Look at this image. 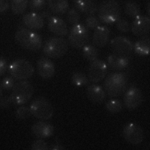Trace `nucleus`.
<instances>
[{
    "mask_svg": "<svg viewBox=\"0 0 150 150\" xmlns=\"http://www.w3.org/2000/svg\"><path fill=\"white\" fill-rule=\"evenodd\" d=\"M110 45L113 48L116 54L122 56H130L133 52V43L132 41L124 36H117L110 40Z\"/></svg>",
    "mask_w": 150,
    "mask_h": 150,
    "instance_id": "f8f14e48",
    "label": "nucleus"
},
{
    "mask_svg": "<svg viewBox=\"0 0 150 150\" xmlns=\"http://www.w3.org/2000/svg\"><path fill=\"white\" fill-rule=\"evenodd\" d=\"M2 94H3V89H2L1 85H0V97L2 96Z\"/></svg>",
    "mask_w": 150,
    "mask_h": 150,
    "instance_id": "79ce46f5",
    "label": "nucleus"
},
{
    "mask_svg": "<svg viewBox=\"0 0 150 150\" xmlns=\"http://www.w3.org/2000/svg\"><path fill=\"white\" fill-rule=\"evenodd\" d=\"M40 15H41V17H42L43 19H44V18L49 19L50 17H51V11L48 10V9L44 10V8H43L42 10H41V12H40Z\"/></svg>",
    "mask_w": 150,
    "mask_h": 150,
    "instance_id": "58836bf2",
    "label": "nucleus"
},
{
    "mask_svg": "<svg viewBox=\"0 0 150 150\" xmlns=\"http://www.w3.org/2000/svg\"><path fill=\"white\" fill-rule=\"evenodd\" d=\"M87 97L91 102L94 104H101L104 102L105 98L107 97L105 93V90L101 86L96 85V83L92 84V85L87 86L86 89Z\"/></svg>",
    "mask_w": 150,
    "mask_h": 150,
    "instance_id": "6ab92c4d",
    "label": "nucleus"
},
{
    "mask_svg": "<svg viewBox=\"0 0 150 150\" xmlns=\"http://www.w3.org/2000/svg\"><path fill=\"white\" fill-rule=\"evenodd\" d=\"M10 98L12 104L14 105H24L30 101L34 93V88L32 84L27 80H19L14 84L13 88L11 89Z\"/></svg>",
    "mask_w": 150,
    "mask_h": 150,
    "instance_id": "7ed1b4c3",
    "label": "nucleus"
},
{
    "mask_svg": "<svg viewBox=\"0 0 150 150\" xmlns=\"http://www.w3.org/2000/svg\"><path fill=\"white\" fill-rule=\"evenodd\" d=\"M86 27L89 29H95L96 27H98L100 25V21L98 18H96L94 15H89L85 20Z\"/></svg>",
    "mask_w": 150,
    "mask_h": 150,
    "instance_id": "f704fd0d",
    "label": "nucleus"
},
{
    "mask_svg": "<svg viewBox=\"0 0 150 150\" xmlns=\"http://www.w3.org/2000/svg\"><path fill=\"white\" fill-rule=\"evenodd\" d=\"M107 64L114 71H121L128 67L129 64V57L122 56V55L112 53L107 57Z\"/></svg>",
    "mask_w": 150,
    "mask_h": 150,
    "instance_id": "aec40b11",
    "label": "nucleus"
},
{
    "mask_svg": "<svg viewBox=\"0 0 150 150\" xmlns=\"http://www.w3.org/2000/svg\"><path fill=\"white\" fill-rule=\"evenodd\" d=\"M143 102V94L137 86L131 85L124 92L123 104L127 109L133 110L139 107Z\"/></svg>",
    "mask_w": 150,
    "mask_h": 150,
    "instance_id": "1a4fd4ad",
    "label": "nucleus"
},
{
    "mask_svg": "<svg viewBox=\"0 0 150 150\" xmlns=\"http://www.w3.org/2000/svg\"><path fill=\"white\" fill-rule=\"evenodd\" d=\"M46 5V0H29V6L32 11H41Z\"/></svg>",
    "mask_w": 150,
    "mask_h": 150,
    "instance_id": "2f4dec72",
    "label": "nucleus"
},
{
    "mask_svg": "<svg viewBox=\"0 0 150 150\" xmlns=\"http://www.w3.org/2000/svg\"><path fill=\"white\" fill-rule=\"evenodd\" d=\"M8 70V62L4 57H0V76H2Z\"/></svg>",
    "mask_w": 150,
    "mask_h": 150,
    "instance_id": "e433bc0d",
    "label": "nucleus"
},
{
    "mask_svg": "<svg viewBox=\"0 0 150 150\" xmlns=\"http://www.w3.org/2000/svg\"><path fill=\"white\" fill-rule=\"evenodd\" d=\"M150 6H149V2H147V8H146V10H147V16H149L150 15Z\"/></svg>",
    "mask_w": 150,
    "mask_h": 150,
    "instance_id": "a19ab883",
    "label": "nucleus"
},
{
    "mask_svg": "<svg viewBox=\"0 0 150 150\" xmlns=\"http://www.w3.org/2000/svg\"><path fill=\"white\" fill-rule=\"evenodd\" d=\"M83 49H82V55L83 57L85 58L86 60L88 61L92 62L94 60L98 59V55H99V52L94 45H84Z\"/></svg>",
    "mask_w": 150,
    "mask_h": 150,
    "instance_id": "393cba45",
    "label": "nucleus"
},
{
    "mask_svg": "<svg viewBox=\"0 0 150 150\" xmlns=\"http://www.w3.org/2000/svg\"><path fill=\"white\" fill-rule=\"evenodd\" d=\"M106 109L109 111L110 113H113V114H116V113L120 112L122 109V103L120 100L118 99H111V100L108 101L106 103Z\"/></svg>",
    "mask_w": 150,
    "mask_h": 150,
    "instance_id": "cd10ccee",
    "label": "nucleus"
},
{
    "mask_svg": "<svg viewBox=\"0 0 150 150\" xmlns=\"http://www.w3.org/2000/svg\"><path fill=\"white\" fill-rule=\"evenodd\" d=\"M28 4L29 0H11L10 9L13 14L20 15V14H23L24 11L27 9Z\"/></svg>",
    "mask_w": 150,
    "mask_h": 150,
    "instance_id": "b1692460",
    "label": "nucleus"
},
{
    "mask_svg": "<svg viewBox=\"0 0 150 150\" xmlns=\"http://www.w3.org/2000/svg\"><path fill=\"white\" fill-rule=\"evenodd\" d=\"M31 132L37 138H49L54 134V127L50 123L41 120L34 123L31 127Z\"/></svg>",
    "mask_w": 150,
    "mask_h": 150,
    "instance_id": "4468645a",
    "label": "nucleus"
},
{
    "mask_svg": "<svg viewBox=\"0 0 150 150\" xmlns=\"http://www.w3.org/2000/svg\"><path fill=\"white\" fill-rule=\"evenodd\" d=\"M30 115H31L30 109H29V107H27V106H25V105H20L15 112V117L19 120L27 119V118L30 117Z\"/></svg>",
    "mask_w": 150,
    "mask_h": 150,
    "instance_id": "c756f323",
    "label": "nucleus"
},
{
    "mask_svg": "<svg viewBox=\"0 0 150 150\" xmlns=\"http://www.w3.org/2000/svg\"><path fill=\"white\" fill-rule=\"evenodd\" d=\"M37 71L41 78L50 79L55 75V65L47 57H41L37 61Z\"/></svg>",
    "mask_w": 150,
    "mask_h": 150,
    "instance_id": "dca6fc26",
    "label": "nucleus"
},
{
    "mask_svg": "<svg viewBox=\"0 0 150 150\" xmlns=\"http://www.w3.org/2000/svg\"><path fill=\"white\" fill-rule=\"evenodd\" d=\"M110 38V29L105 25H99L94 29L92 43L95 47L102 48L108 43Z\"/></svg>",
    "mask_w": 150,
    "mask_h": 150,
    "instance_id": "2eb2a0df",
    "label": "nucleus"
},
{
    "mask_svg": "<svg viewBox=\"0 0 150 150\" xmlns=\"http://www.w3.org/2000/svg\"><path fill=\"white\" fill-rule=\"evenodd\" d=\"M8 73L16 80H27L34 74V67L26 59H16L9 64Z\"/></svg>",
    "mask_w": 150,
    "mask_h": 150,
    "instance_id": "423d86ee",
    "label": "nucleus"
},
{
    "mask_svg": "<svg viewBox=\"0 0 150 150\" xmlns=\"http://www.w3.org/2000/svg\"><path fill=\"white\" fill-rule=\"evenodd\" d=\"M12 104L10 96H1L0 97V108H8Z\"/></svg>",
    "mask_w": 150,
    "mask_h": 150,
    "instance_id": "c9c22d12",
    "label": "nucleus"
},
{
    "mask_svg": "<svg viewBox=\"0 0 150 150\" xmlns=\"http://www.w3.org/2000/svg\"><path fill=\"white\" fill-rule=\"evenodd\" d=\"M88 77L81 71H75L71 76V82L77 87L85 86L88 84Z\"/></svg>",
    "mask_w": 150,
    "mask_h": 150,
    "instance_id": "bb28decb",
    "label": "nucleus"
},
{
    "mask_svg": "<svg viewBox=\"0 0 150 150\" xmlns=\"http://www.w3.org/2000/svg\"><path fill=\"white\" fill-rule=\"evenodd\" d=\"M49 149H51V150H63L64 147L62 146V145H60L59 143H55V144H53L52 146H49Z\"/></svg>",
    "mask_w": 150,
    "mask_h": 150,
    "instance_id": "ea45409f",
    "label": "nucleus"
},
{
    "mask_svg": "<svg viewBox=\"0 0 150 150\" xmlns=\"http://www.w3.org/2000/svg\"><path fill=\"white\" fill-rule=\"evenodd\" d=\"M15 40L21 47L30 51H38L42 47V38L30 29L20 27L15 33Z\"/></svg>",
    "mask_w": 150,
    "mask_h": 150,
    "instance_id": "f03ea898",
    "label": "nucleus"
},
{
    "mask_svg": "<svg viewBox=\"0 0 150 150\" xmlns=\"http://www.w3.org/2000/svg\"><path fill=\"white\" fill-rule=\"evenodd\" d=\"M133 51L139 56H148L150 53V40L149 37L143 36L133 44Z\"/></svg>",
    "mask_w": 150,
    "mask_h": 150,
    "instance_id": "5701e85b",
    "label": "nucleus"
},
{
    "mask_svg": "<svg viewBox=\"0 0 150 150\" xmlns=\"http://www.w3.org/2000/svg\"><path fill=\"white\" fill-rule=\"evenodd\" d=\"M9 6H10V4H9L8 0H0V13L8 10Z\"/></svg>",
    "mask_w": 150,
    "mask_h": 150,
    "instance_id": "4c0bfd02",
    "label": "nucleus"
},
{
    "mask_svg": "<svg viewBox=\"0 0 150 150\" xmlns=\"http://www.w3.org/2000/svg\"><path fill=\"white\" fill-rule=\"evenodd\" d=\"M67 35H68V43L75 49H80L84 45H86L89 38L88 29L81 23L72 26Z\"/></svg>",
    "mask_w": 150,
    "mask_h": 150,
    "instance_id": "6e6552de",
    "label": "nucleus"
},
{
    "mask_svg": "<svg viewBox=\"0 0 150 150\" xmlns=\"http://www.w3.org/2000/svg\"><path fill=\"white\" fill-rule=\"evenodd\" d=\"M22 21L26 27L33 31L40 30L44 26V19L41 17L40 14L36 12H30V13L25 14L22 18Z\"/></svg>",
    "mask_w": 150,
    "mask_h": 150,
    "instance_id": "a211bd4d",
    "label": "nucleus"
},
{
    "mask_svg": "<svg viewBox=\"0 0 150 150\" xmlns=\"http://www.w3.org/2000/svg\"><path fill=\"white\" fill-rule=\"evenodd\" d=\"M29 109H30L31 115L34 116L37 119L44 120V121L51 119L53 113H54L51 102L45 97L35 98L31 102Z\"/></svg>",
    "mask_w": 150,
    "mask_h": 150,
    "instance_id": "39448f33",
    "label": "nucleus"
},
{
    "mask_svg": "<svg viewBox=\"0 0 150 150\" xmlns=\"http://www.w3.org/2000/svg\"><path fill=\"white\" fill-rule=\"evenodd\" d=\"M67 19L72 25L80 23V13L76 8H69L67 11Z\"/></svg>",
    "mask_w": 150,
    "mask_h": 150,
    "instance_id": "c85d7f7f",
    "label": "nucleus"
},
{
    "mask_svg": "<svg viewBox=\"0 0 150 150\" xmlns=\"http://www.w3.org/2000/svg\"><path fill=\"white\" fill-rule=\"evenodd\" d=\"M98 19L104 24H113L120 17L121 9L116 0H106L97 8Z\"/></svg>",
    "mask_w": 150,
    "mask_h": 150,
    "instance_id": "20e7f679",
    "label": "nucleus"
},
{
    "mask_svg": "<svg viewBox=\"0 0 150 150\" xmlns=\"http://www.w3.org/2000/svg\"><path fill=\"white\" fill-rule=\"evenodd\" d=\"M68 51V42L62 37H51L45 42L43 53L48 58H60Z\"/></svg>",
    "mask_w": 150,
    "mask_h": 150,
    "instance_id": "0eeeda50",
    "label": "nucleus"
},
{
    "mask_svg": "<svg viewBox=\"0 0 150 150\" xmlns=\"http://www.w3.org/2000/svg\"><path fill=\"white\" fill-rule=\"evenodd\" d=\"M15 79L13 78L12 76H7V77H4L3 80L1 81V83H0V85H1L2 89L3 90H11L12 88H13L14 84H15Z\"/></svg>",
    "mask_w": 150,
    "mask_h": 150,
    "instance_id": "72a5a7b5",
    "label": "nucleus"
},
{
    "mask_svg": "<svg viewBox=\"0 0 150 150\" xmlns=\"http://www.w3.org/2000/svg\"><path fill=\"white\" fill-rule=\"evenodd\" d=\"M108 72V67L106 62L103 60L96 59L91 62L88 69V80L92 83H98L106 77Z\"/></svg>",
    "mask_w": 150,
    "mask_h": 150,
    "instance_id": "9b49d317",
    "label": "nucleus"
},
{
    "mask_svg": "<svg viewBox=\"0 0 150 150\" xmlns=\"http://www.w3.org/2000/svg\"><path fill=\"white\" fill-rule=\"evenodd\" d=\"M48 29L50 32L59 37H63V36L68 34V27L67 24L62 18L57 17V16H52L48 20Z\"/></svg>",
    "mask_w": 150,
    "mask_h": 150,
    "instance_id": "f3484780",
    "label": "nucleus"
},
{
    "mask_svg": "<svg viewBox=\"0 0 150 150\" xmlns=\"http://www.w3.org/2000/svg\"><path fill=\"white\" fill-rule=\"evenodd\" d=\"M127 89V75L123 72L110 73L104 80V90L106 95L115 98L122 95Z\"/></svg>",
    "mask_w": 150,
    "mask_h": 150,
    "instance_id": "f257e3e1",
    "label": "nucleus"
},
{
    "mask_svg": "<svg viewBox=\"0 0 150 150\" xmlns=\"http://www.w3.org/2000/svg\"><path fill=\"white\" fill-rule=\"evenodd\" d=\"M116 27L119 31H121L123 33H127L129 32L130 30V24L129 22L126 20V19L124 18H118L117 20H116Z\"/></svg>",
    "mask_w": 150,
    "mask_h": 150,
    "instance_id": "7c9ffc66",
    "label": "nucleus"
},
{
    "mask_svg": "<svg viewBox=\"0 0 150 150\" xmlns=\"http://www.w3.org/2000/svg\"><path fill=\"white\" fill-rule=\"evenodd\" d=\"M30 148L33 150H48L49 149V146H48V144L46 143V141L44 139L38 138L37 140L32 142Z\"/></svg>",
    "mask_w": 150,
    "mask_h": 150,
    "instance_id": "473e14b6",
    "label": "nucleus"
},
{
    "mask_svg": "<svg viewBox=\"0 0 150 150\" xmlns=\"http://www.w3.org/2000/svg\"><path fill=\"white\" fill-rule=\"evenodd\" d=\"M131 32L137 37H143L149 34L150 31V18L149 16L139 15L134 18V21L131 24Z\"/></svg>",
    "mask_w": 150,
    "mask_h": 150,
    "instance_id": "ddd939ff",
    "label": "nucleus"
},
{
    "mask_svg": "<svg viewBox=\"0 0 150 150\" xmlns=\"http://www.w3.org/2000/svg\"><path fill=\"white\" fill-rule=\"evenodd\" d=\"M125 13L131 18H136L141 15V9L138 3L135 1H128L125 4Z\"/></svg>",
    "mask_w": 150,
    "mask_h": 150,
    "instance_id": "a878e982",
    "label": "nucleus"
},
{
    "mask_svg": "<svg viewBox=\"0 0 150 150\" xmlns=\"http://www.w3.org/2000/svg\"><path fill=\"white\" fill-rule=\"evenodd\" d=\"M47 4L51 13L56 15H62L69 9V2L67 0H47Z\"/></svg>",
    "mask_w": 150,
    "mask_h": 150,
    "instance_id": "4be33fe9",
    "label": "nucleus"
},
{
    "mask_svg": "<svg viewBox=\"0 0 150 150\" xmlns=\"http://www.w3.org/2000/svg\"><path fill=\"white\" fill-rule=\"evenodd\" d=\"M122 135L128 143L132 145H139L144 139L143 129L135 123H128L125 125L123 127Z\"/></svg>",
    "mask_w": 150,
    "mask_h": 150,
    "instance_id": "9d476101",
    "label": "nucleus"
},
{
    "mask_svg": "<svg viewBox=\"0 0 150 150\" xmlns=\"http://www.w3.org/2000/svg\"><path fill=\"white\" fill-rule=\"evenodd\" d=\"M75 7L78 11L86 15H94L97 12L98 6L94 0H73Z\"/></svg>",
    "mask_w": 150,
    "mask_h": 150,
    "instance_id": "412c9836",
    "label": "nucleus"
}]
</instances>
